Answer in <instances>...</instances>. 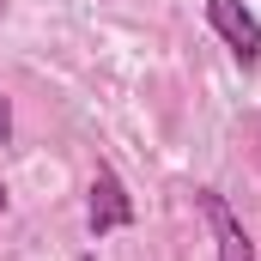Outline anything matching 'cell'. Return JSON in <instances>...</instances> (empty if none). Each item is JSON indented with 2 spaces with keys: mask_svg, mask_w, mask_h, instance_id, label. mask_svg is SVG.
<instances>
[{
  "mask_svg": "<svg viewBox=\"0 0 261 261\" xmlns=\"http://www.w3.org/2000/svg\"><path fill=\"white\" fill-rule=\"evenodd\" d=\"M134 219V195L128 182L116 176V164H97V176H91V189H85V231H91V243H103L110 231H128Z\"/></svg>",
  "mask_w": 261,
  "mask_h": 261,
  "instance_id": "cell-1",
  "label": "cell"
},
{
  "mask_svg": "<svg viewBox=\"0 0 261 261\" xmlns=\"http://www.w3.org/2000/svg\"><path fill=\"white\" fill-rule=\"evenodd\" d=\"M206 24H213V37L231 49L237 67H261V18L243 0H206Z\"/></svg>",
  "mask_w": 261,
  "mask_h": 261,
  "instance_id": "cell-2",
  "label": "cell"
},
{
  "mask_svg": "<svg viewBox=\"0 0 261 261\" xmlns=\"http://www.w3.org/2000/svg\"><path fill=\"white\" fill-rule=\"evenodd\" d=\"M195 206H200V219H206V231H213V243H219V261H255V243H249L243 219L231 213V200L219 195V189H195Z\"/></svg>",
  "mask_w": 261,
  "mask_h": 261,
  "instance_id": "cell-3",
  "label": "cell"
},
{
  "mask_svg": "<svg viewBox=\"0 0 261 261\" xmlns=\"http://www.w3.org/2000/svg\"><path fill=\"white\" fill-rule=\"evenodd\" d=\"M6 134H12V110H6V97H0V146H6Z\"/></svg>",
  "mask_w": 261,
  "mask_h": 261,
  "instance_id": "cell-4",
  "label": "cell"
},
{
  "mask_svg": "<svg viewBox=\"0 0 261 261\" xmlns=\"http://www.w3.org/2000/svg\"><path fill=\"white\" fill-rule=\"evenodd\" d=\"M0 213H6V182H0Z\"/></svg>",
  "mask_w": 261,
  "mask_h": 261,
  "instance_id": "cell-5",
  "label": "cell"
},
{
  "mask_svg": "<svg viewBox=\"0 0 261 261\" xmlns=\"http://www.w3.org/2000/svg\"><path fill=\"white\" fill-rule=\"evenodd\" d=\"M0 12H6V0H0Z\"/></svg>",
  "mask_w": 261,
  "mask_h": 261,
  "instance_id": "cell-6",
  "label": "cell"
}]
</instances>
